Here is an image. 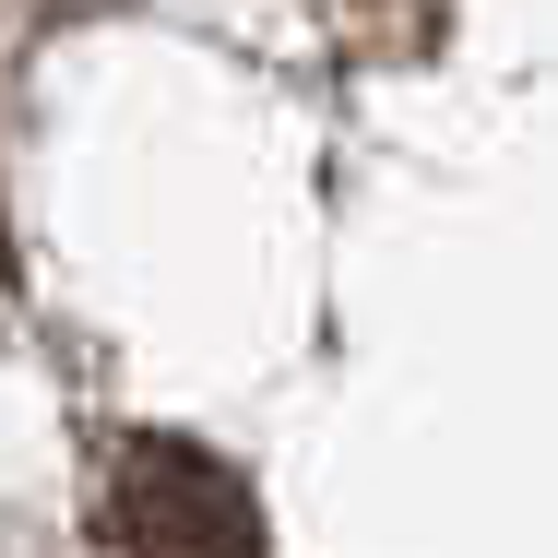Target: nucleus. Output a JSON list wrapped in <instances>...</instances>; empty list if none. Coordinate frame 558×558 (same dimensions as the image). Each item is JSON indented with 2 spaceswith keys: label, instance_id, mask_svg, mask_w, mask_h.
Returning a JSON list of instances; mask_svg holds the SVG:
<instances>
[{
  "label": "nucleus",
  "instance_id": "f257e3e1",
  "mask_svg": "<svg viewBox=\"0 0 558 558\" xmlns=\"http://www.w3.org/2000/svg\"><path fill=\"white\" fill-rule=\"evenodd\" d=\"M96 547L108 558H262V499L191 440H119L96 463Z\"/></svg>",
  "mask_w": 558,
  "mask_h": 558
}]
</instances>
